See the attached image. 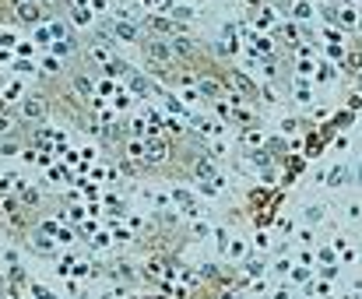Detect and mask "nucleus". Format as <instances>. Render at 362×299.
Instances as JSON below:
<instances>
[{"instance_id":"nucleus-1","label":"nucleus","mask_w":362,"mask_h":299,"mask_svg":"<svg viewBox=\"0 0 362 299\" xmlns=\"http://www.w3.org/2000/svg\"><path fill=\"white\" fill-rule=\"evenodd\" d=\"M42 109H46L42 99H25V113H28V116H42Z\"/></svg>"},{"instance_id":"nucleus-2","label":"nucleus","mask_w":362,"mask_h":299,"mask_svg":"<svg viewBox=\"0 0 362 299\" xmlns=\"http://www.w3.org/2000/svg\"><path fill=\"white\" fill-rule=\"evenodd\" d=\"M145 50H148V57H155V60H165V57H169V50H165L162 42H151V46H145Z\"/></svg>"},{"instance_id":"nucleus-3","label":"nucleus","mask_w":362,"mask_h":299,"mask_svg":"<svg viewBox=\"0 0 362 299\" xmlns=\"http://www.w3.org/2000/svg\"><path fill=\"white\" fill-rule=\"evenodd\" d=\"M74 88H77L81 95H92V84H88V77H84V74H74Z\"/></svg>"},{"instance_id":"nucleus-4","label":"nucleus","mask_w":362,"mask_h":299,"mask_svg":"<svg viewBox=\"0 0 362 299\" xmlns=\"http://www.w3.org/2000/svg\"><path fill=\"white\" fill-rule=\"evenodd\" d=\"M18 14H21L25 21H35V7H28V4H21V7H18Z\"/></svg>"}]
</instances>
